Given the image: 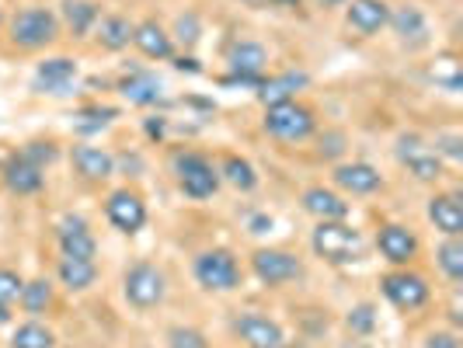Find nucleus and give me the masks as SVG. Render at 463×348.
Listing matches in <instances>:
<instances>
[{"label":"nucleus","instance_id":"nucleus-1","mask_svg":"<svg viewBox=\"0 0 463 348\" xmlns=\"http://www.w3.org/2000/svg\"><path fill=\"white\" fill-rule=\"evenodd\" d=\"M7 42L22 52H39L60 42V18L49 7H22L7 18Z\"/></svg>","mask_w":463,"mask_h":348},{"label":"nucleus","instance_id":"nucleus-2","mask_svg":"<svg viewBox=\"0 0 463 348\" xmlns=\"http://www.w3.org/2000/svg\"><path fill=\"white\" fill-rule=\"evenodd\" d=\"M310 248L321 261L335 265V268H345V265H355L363 258V233L355 230L348 220H327V223L314 227Z\"/></svg>","mask_w":463,"mask_h":348},{"label":"nucleus","instance_id":"nucleus-3","mask_svg":"<svg viewBox=\"0 0 463 348\" xmlns=\"http://www.w3.org/2000/svg\"><path fill=\"white\" fill-rule=\"evenodd\" d=\"M261 129L279 143H303L317 133V116L314 108H307L303 101H282V105H269Z\"/></svg>","mask_w":463,"mask_h":348},{"label":"nucleus","instance_id":"nucleus-4","mask_svg":"<svg viewBox=\"0 0 463 348\" xmlns=\"http://www.w3.org/2000/svg\"><path fill=\"white\" fill-rule=\"evenodd\" d=\"M171 167H175V182H178V188L185 192L188 199L203 202V199H213L220 192V171L213 167V161H209L206 154H199V150H178Z\"/></svg>","mask_w":463,"mask_h":348},{"label":"nucleus","instance_id":"nucleus-5","mask_svg":"<svg viewBox=\"0 0 463 348\" xmlns=\"http://www.w3.org/2000/svg\"><path fill=\"white\" fill-rule=\"evenodd\" d=\"M122 296L133 310H154L167 296V276L154 261H133L122 276Z\"/></svg>","mask_w":463,"mask_h":348},{"label":"nucleus","instance_id":"nucleus-6","mask_svg":"<svg viewBox=\"0 0 463 348\" xmlns=\"http://www.w3.org/2000/svg\"><path fill=\"white\" fill-rule=\"evenodd\" d=\"M192 276L206 293H233L241 286V265L227 248H209L192 261Z\"/></svg>","mask_w":463,"mask_h":348},{"label":"nucleus","instance_id":"nucleus-7","mask_svg":"<svg viewBox=\"0 0 463 348\" xmlns=\"http://www.w3.org/2000/svg\"><path fill=\"white\" fill-rule=\"evenodd\" d=\"M380 293L391 306L404 310V314H415V310H421L425 303L432 300L429 278L415 272V268H394V272L380 276Z\"/></svg>","mask_w":463,"mask_h":348},{"label":"nucleus","instance_id":"nucleus-8","mask_svg":"<svg viewBox=\"0 0 463 348\" xmlns=\"http://www.w3.org/2000/svg\"><path fill=\"white\" fill-rule=\"evenodd\" d=\"M394 157L401 167H408V174H411L415 182H425V185H436L442 178V171H446V164H442L439 154H436L421 136H415V133L397 136Z\"/></svg>","mask_w":463,"mask_h":348},{"label":"nucleus","instance_id":"nucleus-9","mask_svg":"<svg viewBox=\"0 0 463 348\" xmlns=\"http://www.w3.org/2000/svg\"><path fill=\"white\" fill-rule=\"evenodd\" d=\"M251 272L261 286L279 289V286L297 282L303 276V261L282 248H258V251H251Z\"/></svg>","mask_w":463,"mask_h":348},{"label":"nucleus","instance_id":"nucleus-10","mask_svg":"<svg viewBox=\"0 0 463 348\" xmlns=\"http://www.w3.org/2000/svg\"><path fill=\"white\" fill-rule=\"evenodd\" d=\"M376 251L383 255V261H391L394 268H411L418 261V251H421V240L404 223H380V230H376Z\"/></svg>","mask_w":463,"mask_h":348},{"label":"nucleus","instance_id":"nucleus-11","mask_svg":"<svg viewBox=\"0 0 463 348\" xmlns=\"http://www.w3.org/2000/svg\"><path fill=\"white\" fill-rule=\"evenodd\" d=\"M105 216H109V223L118 233L133 237V233H139L146 227V202H143V195L133 192V188H116L105 199Z\"/></svg>","mask_w":463,"mask_h":348},{"label":"nucleus","instance_id":"nucleus-12","mask_svg":"<svg viewBox=\"0 0 463 348\" xmlns=\"http://www.w3.org/2000/svg\"><path fill=\"white\" fill-rule=\"evenodd\" d=\"M231 327H233V334L241 338V345L244 348H286V334H282L279 321L265 317V314H258V310L237 314Z\"/></svg>","mask_w":463,"mask_h":348},{"label":"nucleus","instance_id":"nucleus-13","mask_svg":"<svg viewBox=\"0 0 463 348\" xmlns=\"http://www.w3.org/2000/svg\"><path fill=\"white\" fill-rule=\"evenodd\" d=\"M391 4L387 0H348L345 4V28L359 39H373L387 28Z\"/></svg>","mask_w":463,"mask_h":348},{"label":"nucleus","instance_id":"nucleus-14","mask_svg":"<svg viewBox=\"0 0 463 348\" xmlns=\"http://www.w3.org/2000/svg\"><path fill=\"white\" fill-rule=\"evenodd\" d=\"M56 244H60V255L67 258H84V261L98 258V240L84 216H63L56 227Z\"/></svg>","mask_w":463,"mask_h":348},{"label":"nucleus","instance_id":"nucleus-15","mask_svg":"<svg viewBox=\"0 0 463 348\" xmlns=\"http://www.w3.org/2000/svg\"><path fill=\"white\" fill-rule=\"evenodd\" d=\"M331 182H335V188H342L345 195H373V192L383 188V174L366 161H345L335 164Z\"/></svg>","mask_w":463,"mask_h":348},{"label":"nucleus","instance_id":"nucleus-16","mask_svg":"<svg viewBox=\"0 0 463 348\" xmlns=\"http://www.w3.org/2000/svg\"><path fill=\"white\" fill-rule=\"evenodd\" d=\"M387 28H394L397 42L408 49H418L429 42V18L418 4H401V7H391V18H387Z\"/></svg>","mask_w":463,"mask_h":348},{"label":"nucleus","instance_id":"nucleus-17","mask_svg":"<svg viewBox=\"0 0 463 348\" xmlns=\"http://www.w3.org/2000/svg\"><path fill=\"white\" fill-rule=\"evenodd\" d=\"M77 80V60L70 56H49L35 67V80L32 88L39 94H67Z\"/></svg>","mask_w":463,"mask_h":348},{"label":"nucleus","instance_id":"nucleus-18","mask_svg":"<svg viewBox=\"0 0 463 348\" xmlns=\"http://www.w3.org/2000/svg\"><path fill=\"white\" fill-rule=\"evenodd\" d=\"M300 206H303V212H307V216H314L317 223H327V220H348L345 195H338L335 188H325V185L303 188Z\"/></svg>","mask_w":463,"mask_h":348},{"label":"nucleus","instance_id":"nucleus-19","mask_svg":"<svg viewBox=\"0 0 463 348\" xmlns=\"http://www.w3.org/2000/svg\"><path fill=\"white\" fill-rule=\"evenodd\" d=\"M429 223L442 233V237H460L463 233V206H460V195L457 192H436L429 199Z\"/></svg>","mask_w":463,"mask_h":348},{"label":"nucleus","instance_id":"nucleus-20","mask_svg":"<svg viewBox=\"0 0 463 348\" xmlns=\"http://www.w3.org/2000/svg\"><path fill=\"white\" fill-rule=\"evenodd\" d=\"M70 161H73V171L84 178V182H105L116 174V157L101 146H88V143H77L70 150Z\"/></svg>","mask_w":463,"mask_h":348},{"label":"nucleus","instance_id":"nucleus-21","mask_svg":"<svg viewBox=\"0 0 463 348\" xmlns=\"http://www.w3.org/2000/svg\"><path fill=\"white\" fill-rule=\"evenodd\" d=\"M133 46H137L146 60H157V63L175 56V39H171V32H167L161 22H154V18L133 24Z\"/></svg>","mask_w":463,"mask_h":348},{"label":"nucleus","instance_id":"nucleus-22","mask_svg":"<svg viewBox=\"0 0 463 348\" xmlns=\"http://www.w3.org/2000/svg\"><path fill=\"white\" fill-rule=\"evenodd\" d=\"M310 84V73L307 70H286L279 77H265V84L258 88V101L269 108V105H282V101H297V94Z\"/></svg>","mask_w":463,"mask_h":348},{"label":"nucleus","instance_id":"nucleus-23","mask_svg":"<svg viewBox=\"0 0 463 348\" xmlns=\"http://www.w3.org/2000/svg\"><path fill=\"white\" fill-rule=\"evenodd\" d=\"M118 94L129 101V105H139V108H150L164 98V84L157 73L150 70H133L129 77L118 80Z\"/></svg>","mask_w":463,"mask_h":348},{"label":"nucleus","instance_id":"nucleus-24","mask_svg":"<svg viewBox=\"0 0 463 348\" xmlns=\"http://www.w3.org/2000/svg\"><path fill=\"white\" fill-rule=\"evenodd\" d=\"M4 185H7V192H14V195H39L46 188V171L14 154L11 161L4 164Z\"/></svg>","mask_w":463,"mask_h":348},{"label":"nucleus","instance_id":"nucleus-25","mask_svg":"<svg viewBox=\"0 0 463 348\" xmlns=\"http://www.w3.org/2000/svg\"><path fill=\"white\" fill-rule=\"evenodd\" d=\"M227 63L233 73H248V77H261L269 67V49L258 39H233L227 46Z\"/></svg>","mask_w":463,"mask_h":348},{"label":"nucleus","instance_id":"nucleus-26","mask_svg":"<svg viewBox=\"0 0 463 348\" xmlns=\"http://www.w3.org/2000/svg\"><path fill=\"white\" fill-rule=\"evenodd\" d=\"M94 42L105 52H122L133 42V22L126 14H101L94 24Z\"/></svg>","mask_w":463,"mask_h":348},{"label":"nucleus","instance_id":"nucleus-27","mask_svg":"<svg viewBox=\"0 0 463 348\" xmlns=\"http://www.w3.org/2000/svg\"><path fill=\"white\" fill-rule=\"evenodd\" d=\"M56 278H60V286L70 289V293H88L94 282H98V265L84 261V258L63 255L56 261Z\"/></svg>","mask_w":463,"mask_h":348},{"label":"nucleus","instance_id":"nucleus-28","mask_svg":"<svg viewBox=\"0 0 463 348\" xmlns=\"http://www.w3.org/2000/svg\"><path fill=\"white\" fill-rule=\"evenodd\" d=\"M220 182H227L233 185L237 192H255L258 188V171L255 164L248 161V157H241V154H227L223 161H220Z\"/></svg>","mask_w":463,"mask_h":348},{"label":"nucleus","instance_id":"nucleus-29","mask_svg":"<svg viewBox=\"0 0 463 348\" xmlns=\"http://www.w3.org/2000/svg\"><path fill=\"white\" fill-rule=\"evenodd\" d=\"M98 18H101V11H98L94 0H63V22L77 39L91 35Z\"/></svg>","mask_w":463,"mask_h":348},{"label":"nucleus","instance_id":"nucleus-30","mask_svg":"<svg viewBox=\"0 0 463 348\" xmlns=\"http://www.w3.org/2000/svg\"><path fill=\"white\" fill-rule=\"evenodd\" d=\"M436 265H439V272L453 286L463 282V240L460 237H446L439 248H436Z\"/></svg>","mask_w":463,"mask_h":348},{"label":"nucleus","instance_id":"nucleus-31","mask_svg":"<svg viewBox=\"0 0 463 348\" xmlns=\"http://www.w3.org/2000/svg\"><path fill=\"white\" fill-rule=\"evenodd\" d=\"M18 303H22L24 314H32V317L46 314L49 306H52V282H49V278H32V282H24Z\"/></svg>","mask_w":463,"mask_h":348},{"label":"nucleus","instance_id":"nucleus-32","mask_svg":"<svg viewBox=\"0 0 463 348\" xmlns=\"http://www.w3.org/2000/svg\"><path fill=\"white\" fill-rule=\"evenodd\" d=\"M11 348H56V334H52V327L39 324V321H24L14 327Z\"/></svg>","mask_w":463,"mask_h":348},{"label":"nucleus","instance_id":"nucleus-33","mask_svg":"<svg viewBox=\"0 0 463 348\" xmlns=\"http://www.w3.org/2000/svg\"><path fill=\"white\" fill-rule=\"evenodd\" d=\"M429 77L446 88V91H460L463 88V77H460V63H457V56L453 52H442L432 60V67H429Z\"/></svg>","mask_w":463,"mask_h":348},{"label":"nucleus","instance_id":"nucleus-34","mask_svg":"<svg viewBox=\"0 0 463 348\" xmlns=\"http://www.w3.org/2000/svg\"><path fill=\"white\" fill-rule=\"evenodd\" d=\"M376 324H380V317H376V306L373 303H355L345 314V327L355 338H370L373 331H376Z\"/></svg>","mask_w":463,"mask_h":348},{"label":"nucleus","instance_id":"nucleus-35","mask_svg":"<svg viewBox=\"0 0 463 348\" xmlns=\"http://www.w3.org/2000/svg\"><path fill=\"white\" fill-rule=\"evenodd\" d=\"M18 157H24L28 164H35V167L46 171L49 164L60 161V146L52 139H32V143H24L22 150H18Z\"/></svg>","mask_w":463,"mask_h":348},{"label":"nucleus","instance_id":"nucleus-36","mask_svg":"<svg viewBox=\"0 0 463 348\" xmlns=\"http://www.w3.org/2000/svg\"><path fill=\"white\" fill-rule=\"evenodd\" d=\"M118 116V108H112V105H84L80 112H77V129L80 133H98V129H105L112 118Z\"/></svg>","mask_w":463,"mask_h":348},{"label":"nucleus","instance_id":"nucleus-37","mask_svg":"<svg viewBox=\"0 0 463 348\" xmlns=\"http://www.w3.org/2000/svg\"><path fill=\"white\" fill-rule=\"evenodd\" d=\"M167 348H209V342L199 327L175 324L167 327Z\"/></svg>","mask_w":463,"mask_h":348},{"label":"nucleus","instance_id":"nucleus-38","mask_svg":"<svg viewBox=\"0 0 463 348\" xmlns=\"http://www.w3.org/2000/svg\"><path fill=\"white\" fill-rule=\"evenodd\" d=\"M199 35H203V24H199V14L195 11H185V14H178V22H175V32H171V39H178L185 49H192L199 42Z\"/></svg>","mask_w":463,"mask_h":348},{"label":"nucleus","instance_id":"nucleus-39","mask_svg":"<svg viewBox=\"0 0 463 348\" xmlns=\"http://www.w3.org/2000/svg\"><path fill=\"white\" fill-rule=\"evenodd\" d=\"M22 286H24V278L18 276L14 268L0 265V306H11V303H18V296H22Z\"/></svg>","mask_w":463,"mask_h":348},{"label":"nucleus","instance_id":"nucleus-40","mask_svg":"<svg viewBox=\"0 0 463 348\" xmlns=\"http://www.w3.org/2000/svg\"><path fill=\"white\" fill-rule=\"evenodd\" d=\"M463 139L457 136V133H439V136H436V154H439V157H449V161L457 164L463 157Z\"/></svg>","mask_w":463,"mask_h":348},{"label":"nucleus","instance_id":"nucleus-41","mask_svg":"<svg viewBox=\"0 0 463 348\" xmlns=\"http://www.w3.org/2000/svg\"><path fill=\"white\" fill-rule=\"evenodd\" d=\"M317 143H321V157H327V161L345 154V133H338V129L335 133H321Z\"/></svg>","mask_w":463,"mask_h":348},{"label":"nucleus","instance_id":"nucleus-42","mask_svg":"<svg viewBox=\"0 0 463 348\" xmlns=\"http://www.w3.org/2000/svg\"><path fill=\"white\" fill-rule=\"evenodd\" d=\"M421 348H460V338H457L453 331H432Z\"/></svg>","mask_w":463,"mask_h":348},{"label":"nucleus","instance_id":"nucleus-43","mask_svg":"<svg viewBox=\"0 0 463 348\" xmlns=\"http://www.w3.org/2000/svg\"><path fill=\"white\" fill-rule=\"evenodd\" d=\"M143 129H146V136H150V139H164V133H167V118L150 116L146 122H143Z\"/></svg>","mask_w":463,"mask_h":348},{"label":"nucleus","instance_id":"nucleus-44","mask_svg":"<svg viewBox=\"0 0 463 348\" xmlns=\"http://www.w3.org/2000/svg\"><path fill=\"white\" fill-rule=\"evenodd\" d=\"M248 230H251V233H269V230H272V216H269V212H258V216H251V220H248Z\"/></svg>","mask_w":463,"mask_h":348},{"label":"nucleus","instance_id":"nucleus-45","mask_svg":"<svg viewBox=\"0 0 463 348\" xmlns=\"http://www.w3.org/2000/svg\"><path fill=\"white\" fill-rule=\"evenodd\" d=\"M175 67L182 70V73H203V67H199V60H195V56H178V60H175Z\"/></svg>","mask_w":463,"mask_h":348},{"label":"nucleus","instance_id":"nucleus-46","mask_svg":"<svg viewBox=\"0 0 463 348\" xmlns=\"http://www.w3.org/2000/svg\"><path fill=\"white\" fill-rule=\"evenodd\" d=\"M317 4H321L325 11H335V7H345L348 0H317Z\"/></svg>","mask_w":463,"mask_h":348},{"label":"nucleus","instance_id":"nucleus-47","mask_svg":"<svg viewBox=\"0 0 463 348\" xmlns=\"http://www.w3.org/2000/svg\"><path fill=\"white\" fill-rule=\"evenodd\" d=\"M265 4H276V7H300V0H265Z\"/></svg>","mask_w":463,"mask_h":348},{"label":"nucleus","instance_id":"nucleus-48","mask_svg":"<svg viewBox=\"0 0 463 348\" xmlns=\"http://www.w3.org/2000/svg\"><path fill=\"white\" fill-rule=\"evenodd\" d=\"M338 348H373V345H366V342H345V345H338Z\"/></svg>","mask_w":463,"mask_h":348},{"label":"nucleus","instance_id":"nucleus-49","mask_svg":"<svg viewBox=\"0 0 463 348\" xmlns=\"http://www.w3.org/2000/svg\"><path fill=\"white\" fill-rule=\"evenodd\" d=\"M4 24H7V18H4V7H0V32H4Z\"/></svg>","mask_w":463,"mask_h":348}]
</instances>
